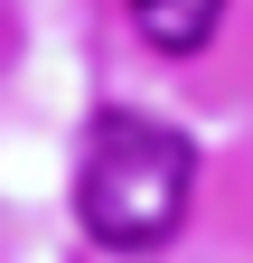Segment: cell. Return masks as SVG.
Listing matches in <instances>:
<instances>
[{
  "instance_id": "cell-1",
  "label": "cell",
  "mask_w": 253,
  "mask_h": 263,
  "mask_svg": "<svg viewBox=\"0 0 253 263\" xmlns=\"http://www.w3.org/2000/svg\"><path fill=\"white\" fill-rule=\"evenodd\" d=\"M187 188H197V151L187 132L150 122V113H103L85 132L75 160V216L94 245L113 254H160L187 226Z\"/></svg>"
},
{
  "instance_id": "cell-2",
  "label": "cell",
  "mask_w": 253,
  "mask_h": 263,
  "mask_svg": "<svg viewBox=\"0 0 253 263\" xmlns=\"http://www.w3.org/2000/svg\"><path fill=\"white\" fill-rule=\"evenodd\" d=\"M122 10H132V28L160 57H197L216 28H225V0H122Z\"/></svg>"
}]
</instances>
